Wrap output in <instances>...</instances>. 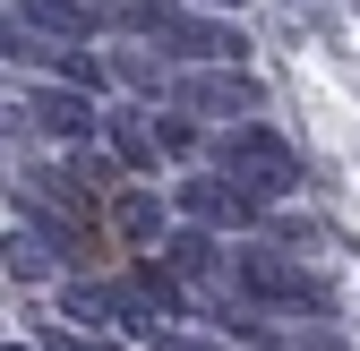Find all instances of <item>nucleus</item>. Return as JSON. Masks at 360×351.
<instances>
[{
    "label": "nucleus",
    "mask_w": 360,
    "mask_h": 351,
    "mask_svg": "<svg viewBox=\"0 0 360 351\" xmlns=\"http://www.w3.org/2000/svg\"><path fill=\"white\" fill-rule=\"evenodd\" d=\"M214 163H223V180H240L249 197H292V189H300V154H292V138H275L266 120H232L223 146H214Z\"/></svg>",
    "instance_id": "1"
},
{
    "label": "nucleus",
    "mask_w": 360,
    "mask_h": 351,
    "mask_svg": "<svg viewBox=\"0 0 360 351\" xmlns=\"http://www.w3.org/2000/svg\"><path fill=\"white\" fill-rule=\"evenodd\" d=\"M232 274H240L249 300H275V309H326V300H335L309 266H292V257H275V249H240Z\"/></svg>",
    "instance_id": "2"
},
{
    "label": "nucleus",
    "mask_w": 360,
    "mask_h": 351,
    "mask_svg": "<svg viewBox=\"0 0 360 351\" xmlns=\"http://www.w3.org/2000/svg\"><path fill=\"white\" fill-rule=\"evenodd\" d=\"M180 112H206V120H249L257 112V86L240 77V60H206L180 77Z\"/></svg>",
    "instance_id": "3"
},
{
    "label": "nucleus",
    "mask_w": 360,
    "mask_h": 351,
    "mask_svg": "<svg viewBox=\"0 0 360 351\" xmlns=\"http://www.w3.org/2000/svg\"><path fill=\"white\" fill-rule=\"evenodd\" d=\"M26 112H34V128H52V138H95L103 128L86 86H43V95H26Z\"/></svg>",
    "instance_id": "4"
},
{
    "label": "nucleus",
    "mask_w": 360,
    "mask_h": 351,
    "mask_svg": "<svg viewBox=\"0 0 360 351\" xmlns=\"http://www.w3.org/2000/svg\"><path fill=\"white\" fill-rule=\"evenodd\" d=\"M180 214H198V223H249L257 197L240 180H180Z\"/></svg>",
    "instance_id": "5"
},
{
    "label": "nucleus",
    "mask_w": 360,
    "mask_h": 351,
    "mask_svg": "<svg viewBox=\"0 0 360 351\" xmlns=\"http://www.w3.org/2000/svg\"><path fill=\"white\" fill-rule=\"evenodd\" d=\"M103 138H112V154H120L129 171H155V154H163V138H155V120H146V112H112V120H103Z\"/></svg>",
    "instance_id": "6"
},
{
    "label": "nucleus",
    "mask_w": 360,
    "mask_h": 351,
    "mask_svg": "<svg viewBox=\"0 0 360 351\" xmlns=\"http://www.w3.org/2000/svg\"><path fill=\"white\" fill-rule=\"evenodd\" d=\"M60 317H69V326H120V291H103V283H69V291H60Z\"/></svg>",
    "instance_id": "7"
},
{
    "label": "nucleus",
    "mask_w": 360,
    "mask_h": 351,
    "mask_svg": "<svg viewBox=\"0 0 360 351\" xmlns=\"http://www.w3.org/2000/svg\"><path fill=\"white\" fill-rule=\"evenodd\" d=\"M18 18L43 34H86V0H18Z\"/></svg>",
    "instance_id": "8"
},
{
    "label": "nucleus",
    "mask_w": 360,
    "mask_h": 351,
    "mask_svg": "<svg viewBox=\"0 0 360 351\" xmlns=\"http://www.w3.org/2000/svg\"><path fill=\"white\" fill-rule=\"evenodd\" d=\"M163 266H172L180 283L206 274V266H214V240H206V232H172V240H163Z\"/></svg>",
    "instance_id": "9"
},
{
    "label": "nucleus",
    "mask_w": 360,
    "mask_h": 351,
    "mask_svg": "<svg viewBox=\"0 0 360 351\" xmlns=\"http://www.w3.org/2000/svg\"><path fill=\"white\" fill-rule=\"evenodd\" d=\"M180 52H198V60H240L249 43H240L232 26H180Z\"/></svg>",
    "instance_id": "10"
},
{
    "label": "nucleus",
    "mask_w": 360,
    "mask_h": 351,
    "mask_svg": "<svg viewBox=\"0 0 360 351\" xmlns=\"http://www.w3.org/2000/svg\"><path fill=\"white\" fill-rule=\"evenodd\" d=\"M43 266H52V257H43V240H34V232H9V274H18V283H34Z\"/></svg>",
    "instance_id": "11"
},
{
    "label": "nucleus",
    "mask_w": 360,
    "mask_h": 351,
    "mask_svg": "<svg viewBox=\"0 0 360 351\" xmlns=\"http://www.w3.org/2000/svg\"><path fill=\"white\" fill-rule=\"evenodd\" d=\"M155 223H163L155 197H120V232H129V240H155Z\"/></svg>",
    "instance_id": "12"
},
{
    "label": "nucleus",
    "mask_w": 360,
    "mask_h": 351,
    "mask_svg": "<svg viewBox=\"0 0 360 351\" xmlns=\"http://www.w3.org/2000/svg\"><path fill=\"white\" fill-rule=\"evenodd\" d=\"M112 69H120V77H129V86H138V95H163V69H155V60H146V52H120V60H112Z\"/></svg>",
    "instance_id": "13"
},
{
    "label": "nucleus",
    "mask_w": 360,
    "mask_h": 351,
    "mask_svg": "<svg viewBox=\"0 0 360 351\" xmlns=\"http://www.w3.org/2000/svg\"><path fill=\"white\" fill-rule=\"evenodd\" d=\"M155 138H163V154H198V128L189 120H155Z\"/></svg>",
    "instance_id": "14"
},
{
    "label": "nucleus",
    "mask_w": 360,
    "mask_h": 351,
    "mask_svg": "<svg viewBox=\"0 0 360 351\" xmlns=\"http://www.w3.org/2000/svg\"><path fill=\"white\" fill-rule=\"evenodd\" d=\"M292 351H352V343L326 334V326H292Z\"/></svg>",
    "instance_id": "15"
},
{
    "label": "nucleus",
    "mask_w": 360,
    "mask_h": 351,
    "mask_svg": "<svg viewBox=\"0 0 360 351\" xmlns=\"http://www.w3.org/2000/svg\"><path fill=\"white\" fill-rule=\"evenodd\" d=\"M69 180H77V189H103V180H112V163H103V154H77V163H69Z\"/></svg>",
    "instance_id": "16"
},
{
    "label": "nucleus",
    "mask_w": 360,
    "mask_h": 351,
    "mask_svg": "<svg viewBox=\"0 0 360 351\" xmlns=\"http://www.w3.org/2000/svg\"><path fill=\"white\" fill-rule=\"evenodd\" d=\"M155 351H206V343H189V334H163V343H155Z\"/></svg>",
    "instance_id": "17"
},
{
    "label": "nucleus",
    "mask_w": 360,
    "mask_h": 351,
    "mask_svg": "<svg viewBox=\"0 0 360 351\" xmlns=\"http://www.w3.org/2000/svg\"><path fill=\"white\" fill-rule=\"evenodd\" d=\"M206 9H240V0H206Z\"/></svg>",
    "instance_id": "18"
},
{
    "label": "nucleus",
    "mask_w": 360,
    "mask_h": 351,
    "mask_svg": "<svg viewBox=\"0 0 360 351\" xmlns=\"http://www.w3.org/2000/svg\"><path fill=\"white\" fill-rule=\"evenodd\" d=\"M9 351H18V343H9Z\"/></svg>",
    "instance_id": "19"
}]
</instances>
